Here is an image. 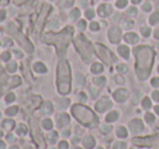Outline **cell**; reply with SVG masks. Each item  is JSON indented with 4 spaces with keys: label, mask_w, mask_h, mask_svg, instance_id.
Listing matches in <instances>:
<instances>
[{
    "label": "cell",
    "mask_w": 159,
    "mask_h": 149,
    "mask_svg": "<svg viewBox=\"0 0 159 149\" xmlns=\"http://www.w3.org/2000/svg\"><path fill=\"white\" fill-rule=\"evenodd\" d=\"M91 92H92V97H97V95L99 94V92H97V89L93 88V87H91Z\"/></svg>",
    "instance_id": "35"
},
{
    "label": "cell",
    "mask_w": 159,
    "mask_h": 149,
    "mask_svg": "<svg viewBox=\"0 0 159 149\" xmlns=\"http://www.w3.org/2000/svg\"><path fill=\"white\" fill-rule=\"evenodd\" d=\"M133 25H134L133 21H131V20H126L123 27H125V29H130V27H132Z\"/></svg>",
    "instance_id": "28"
},
{
    "label": "cell",
    "mask_w": 159,
    "mask_h": 149,
    "mask_svg": "<svg viewBox=\"0 0 159 149\" xmlns=\"http://www.w3.org/2000/svg\"><path fill=\"white\" fill-rule=\"evenodd\" d=\"M140 99H141V92H135L133 94V96H132L131 102L133 103V105H137V103H139V101H140Z\"/></svg>",
    "instance_id": "20"
},
{
    "label": "cell",
    "mask_w": 159,
    "mask_h": 149,
    "mask_svg": "<svg viewBox=\"0 0 159 149\" xmlns=\"http://www.w3.org/2000/svg\"><path fill=\"white\" fill-rule=\"evenodd\" d=\"M159 21V12H155L153 13L150 18V24H156L157 22Z\"/></svg>",
    "instance_id": "21"
},
{
    "label": "cell",
    "mask_w": 159,
    "mask_h": 149,
    "mask_svg": "<svg viewBox=\"0 0 159 149\" xmlns=\"http://www.w3.org/2000/svg\"><path fill=\"white\" fill-rule=\"evenodd\" d=\"M112 107H113L112 100L109 98H106V97L100 99V100L97 102V105H95V108H97V110L99 112H105V111H107L108 109L112 108Z\"/></svg>",
    "instance_id": "6"
},
{
    "label": "cell",
    "mask_w": 159,
    "mask_h": 149,
    "mask_svg": "<svg viewBox=\"0 0 159 149\" xmlns=\"http://www.w3.org/2000/svg\"><path fill=\"white\" fill-rule=\"evenodd\" d=\"M87 16L88 18H90V19H92V18H93L94 16V13H93V10H88L87 11Z\"/></svg>",
    "instance_id": "34"
},
{
    "label": "cell",
    "mask_w": 159,
    "mask_h": 149,
    "mask_svg": "<svg viewBox=\"0 0 159 149\" xmlns=\"http://www.w3.org/2000/svg\"><path fill=\"white\" fill-rule=\"evenodd\" d=\"M142 8H143L144 11H150V10H152V4H150V2H145Z\"/></svg>",
    "instance_id": "30"
},
{
    "label": "cell",
    "mask_w": 159,
    "mask_h": 149,
    "mask_svg": "<svg viewBox=\"0 0 159 149\" xmlns=\"http://www.w3.org/2000/svg\"><path fill=\"white\" fill-rule=\"evenodd\" d=\"M97 149H104V148H103V147H97Z\"/></svg>",
    "instance_id": "43"
},
{
    "label": "cell",
    "mask_w": 159,
    "mask_h": 149,
    "mask_svg": "<svg viewBox=\"0 0 159 149\" xmlns=\"http://www.w3.org/2000/svg\"><path fill=\"white\" fill-rule=\"evenodd\" d=\"M113 149H127V143L125 142H116L113 146Z\"/></svg>",
    "instance_id": "19"
},
{
    "label": "cell",
    "mask_w": 159,
    "mask_h": 149,
    "mask_svg": "<svg viewBox=\"0 0 159 149\" xmlns=\"http://www.w3.org/2000/svg\"><path fill=\"white\" fill-rule=\"evenodd\" d=\"M116 69H117V71H118L119 73H121V74L128 72V67H127L126 64H118Z\"/></svg>",
    "instance_id": "22"
},
{
    "label": "cell",
    "mask_w": 159,
    "mask_h": 149,
    "mask_svg": "<svg viewBox=\"0 0 159 149\" xmlns=\"http://www.w3.org/2000/svg\"><path fill=\"white\" fill-rule=\"evenodd\" d=\"M116 135L119 138H127L128 137V130L126 128L125 126H118L117 130H116Z\"/></svg>",
    "instance_id": "12"
},
{
    "label": "cell",
    "mask_w": 159,
    "mask_h": 149,
    "mask_svg": "<svg viewBox=\"0 0 159 149\" xmlns=\"http://www.w3.org/2000/svg\"><path fill=\"white\" fill-rule=\"evenodd\" d=\"M157 46H158V47H159V44H158V45H157Z\"/></svg>",
    "instance_id": "46"
},
{
    "label": "cell",
    "mask_w": 159,
    "mask_h": 149,
    "mask_svg": "<svg viewBox=\"0 0 159 149\" xmlns=\"http://www.w3.org/2000/svg\"><path fill=\"white\" fill-rule=\"evenodd\" d=\"M95 145V140L92 136H87L83 139V146L87 149H92Z\"/></svg>",
    "instance_id": "13"
},
{
    "label": "cell",
    "mask_w": 159,
    "mask_h": 149,
    "mask_svg": "<svg viewBox=\"0 0 159 149\" xmlns=\"http://www.w3.org/2000/svg\"><path fill=\"white\" fill-rule=\"evenodd\" d=\"M155 120H156V117H155V115H154L153 113L147 112V113L145 114V121H146L147 124H153L154 122H155Z\"/></svg>",
    "instance_id": "17"
},
{
    "label": "cell",
    "mask_w": 159,
    "mask_h": 149,
    "mask_svg": "<svg viewBox=\"0 0 159 149\" xmlns=\"http://www.w3.org/2000/svg\"><path fill=\"white\" fill-rule=\"evenodd\" d=\"M152 96H153V99L155 100V101L159 102V90H155V92H153Z\"/></svg>",
    "instance_id": "31"
},
{
    "label": "cell",
    "mask_w": 159,
    "mask_h": 149,
    "mask_svg": "<svg viewBox=\"0 0 159 149\" xmlns=\"http://www.w3.org/2000/svg\"><path fill=\"white\" fill-rule=\"evenodd\" d=\"M114 99L117 102H125L129 98V92L125 88H119L114 92Z\"/></svg>",
    "instance_id": "9"
},
{
    "label": "cell",
    "mask_w": 159,
    "mask_h": 149,
    "mask_svg": "<svg viewBox=\"0 0 159 149\" xmlns=\"http://www.w3.org/2000/svg\"><path fill=\"white\" fill-rule=\"evenodd\" d=\"M79 98L82 99V101H86V96H84L83 94H81V96H79Z\"/></svg>",
    "instance_id": "39"
},
{
    "label": "cell",
    "mask_w": 159,
    "mask_h": 149,
    "mask_svg": "<svg viewBox=\"0 0 159 149\" xmlns=\"http://www.w3.org/2000/svg\"><path fill=\"white\" fill-rule=\"evenodd\" d=\"M129 128L132 134H140L144 130V124L140 119H133L129 123Z\"/></svg>",
    "instance_id": "7"
},
{
    "label": "cell",
    "mask_w": 159,
    "mask_h": 149,
    "mask_svg": "<svg viewBox=\"0 0 159 149\" xmlns=\"http://www.w3.org/2000/svg\"><path fill=\"white\" fill-rule=\"evenodd\" d=\"M91 29H93V31H97V29H99V24H97V22L91 23Z\"/></svg>",
    "instance_id": "33"
},
{
    "label": "cell",
    "mask_w": 159,
    "mask_h": 149,
    "mask_svg": "<svg viewBox=\"0 0 159 149\" xmlns=\"http://www.w3.org/2000/svg\"><path fill=\"white\" fill-rule=\"evenodd\" d=\"M97 12L100 14L101 16H107L109 15L110 13L113 12V8L112 6H109V4H101L99 10H97Z\"/></svg>",
    "instance_id": "10"
},
{
    "label": "cell",
    "mask_w": 159,
    "mask_h": 149,
    "mask_svg": "<svg viewBox=\"0 0 159 149\" xmlns=\"http://www.w3.org/2000/svg\"><path fill=\"white\" fill-rule=\"evenodd\" d=\"M130 149H136V148H134V147H132V148H130Z\"/></svg>",
    "instance_id": "45"
},
{
    "label": "cell",
    "mask_w": 159,
    "mask_h": 149,
    "mask_svg": "<svg viewBox=\"0 0 159 149\" xmlns=\"http://www.w3.org/2000/svg\"><path fill=\"white\" fill-rule=\"evenodd\" d=\"M108 37L110 43H113V44L119 43L120 39H121V29H119L118 26H113L112 29H109Z\"/></svg>",
    "instance_id": "8"
},
{
    "label": "cell",
    "mask_w": 159,
    "mask_h": 149,
    "mask_svg": "<svg viewBox=\"0 0 159 149\" xmlns=\"http://www.w3.org/2000/svg\"><path fill=\"white\" fill-rule=\"evenodd\" d=\"M155 111H156V113L159 115V106H156V107H155Z\"/></svg>",
    "instance_id": "40"
},
{
    "label": "cell",
    "mask_w": 159,
    "mask_h": 149,
    "mask_svg": "<svg viewBox=\"0 0 159 149\" xmlns=\"http://www.w3.org/2000/svg\"><path fill=\"white\" fill-rule=\"evenodd\" d=\"M79 29H84V26H86V22L84 21H81L80 23H79Z\"/></svg>",
    "instance_id": "38"
},
{
    "label": "cell",
    "mask_w": 159,
    "mask_h": 149,
    "mask_svg": "<svg viewBox=\"0 0 159 149\" xmlns=\"http://www.w3.org/2000/svg\"><path fill=\"white\" fill-rule=\"evenodd\" d=\"M136 12H137V10L135 7H131V8H129L128 11H127V13H128V15H136Z\"/></svg>",
    "instance_id": "25"
},
{
    "label": "cell",
    "mask_w": 159,
    "mask_h": 149,
    "mask_svg": "<svg viewBox=\"0 0 159 149\" xmlns=\"http://www.w3.org/2000/svg\"><path fill=\"white\" fill-rule=\"evenodd\" d=\"M126 41H128L130 44H136L139 41V36L135 34V33H128L127 35L125 36Z\"/></svg>",
    "instance_id": "14"
},
{
    "label": "cell",
    "mask_w": 159,
    "mask_h": 149,
    "mask_svg": "<svg viewBox=\"0 0 159 149\" xmlns=\"http://www.w3.org/2000/svg\"><path fill=\"white\" fill-rule=\"evenodd\" d=\"M118 52L123 59H129V56H130V49H129L127 46H123V45H122V46H119Z\"/></svg>",
    "instance_id": "11"
},
{
    "label": "cell",
    "mask_w": 159,
    "mask_h": 149,
    "mask_svg": "<svg viewBox=\"0 0 159 149\" xmlns=\"http://www.w3.org/2000/svg\"><path fill=\"white\" fill-rule=\"evenodd\" d=\"M77 46L79 48V51H81L82 56L86 60H91L92 58V47L90 43H88L83 37H79L77 39Z\"/></svg>",
    "instance_id": "5"
},
{
    "label": "cell",
    "mask_w": 159,
    "mask_h": 149,
    "mask_svg": "<svg viewBox=\"0 0 159 149\" xmlns=\"http://www.w3.org/2000/svg\"><path fill=\"white\" fill-rule=\"evenodd\" d=\"M142 107H143L144 109H146V110L152 108V101H150V97H145V98L142 100Z\"/></svg>",
    "instance_id": "16"
},
{
    "label": "cell",
    "mask_w": 159,
    "mask_h": 149,
    "mask_svg": "<svg viewBox=\"0 0 159 149\" xmlns=\"http://www.w3.org/2000/svg\"><path fill=\"white\" fill-rule=\"evenodd\" d=\"M135 54V72L140 79H146L150 74L155 58V51L150 46H139L134 49Z\"/></svg>",
    "instance_id": "1"
},
{
    "label": "cell",
    "mask_w": 159,
    "mask_h": 149,
    "mask_svg": "<svg viewBox=\"0 0 159 149\" xmlns=\"http://www.w3.org/2000/svg\"><path fill=\"white\" fill-rule=\"evenodd\" d=\"M154 36H155V38L159 39V27L156 29V31H155V33H154Z\"/></svg>",
    "instance_id": "37"
},
{
    "label": "cell",
    "mask_w": 159,
    "mask_h": 149,
    "mask_svg": "<svg viewBox=\"0 0 159 149\" xmlns=\"http://www.w3.org/2000/svg\"><path fill=\"white\" fill-rule=\"evenodd\" d=\"M115 81L117 82V84H119V85L125 84V79H123L122 76H120V75H116L115 76Z\"/></svg>",
    "instance_id": "27"
},
{
    "label": "cell",
    "mask_w": 159,
    "mask_h": 149,
    "mask_svg": "<svg viewBox=\"0 0 159 149\" xmlns=\"http://www.w3.org/2000/svg\"><path fill=\"white\" fill-rule=\"evenodd\" d=\"M133 145L137 147H155L159 145V134H153L147 136H136L132 138Z\"/></svg>",
    "instance_id": "3"
},
{
    "label": "cell",
    "mask_w": 159,
    "mask_h": 149,
    "mask_svg": "<svg viewBox=\"0 0 159 149\" xmlns=\"http://www.w3.org/2000/svg\"><path fill=\"white\" fill-rule=\"evenodd\" d=\"M141 33H142V35L147 37V36L150 35V29L148 26H142L141 27Z\"/></svg>",
    "instance_id": "23"
},
{
    "label": "cell",
    "mask_w": 159,
    "mask_h": 149,
    "mask_svg": "<svg viewBox=\"0 0 159 149\" xmlns=\"http://www.w3.org/2000/svg\"><path fill=\"white\" fill-rule=\"evenodd\" d=\"M86 3H87V0H81V4H82V6H84Z\"/></svg>",
    "instance_id": "42"
},
{
    "label": "cell",
    "mask_w": 159,
    "mask_h": 149,
    "mask_svg": "<svg viewBox=\"0 0 159 149\" xmlns=\"http://www.w3.org/2000/svg\"><path fill=\"white\" fill-rule=\"evenodd\" d=\"M131 1H132L133 3H139V2H141L142 0H131Z\"/></svg>",
    "instance_id": "41"
},
{
    "label": "cell",
    "mask_w": 159,
    "mask_h": 149,
    "mask_svg": "<svg viewBox=\"0 0 159 149\" xmlns=\"http://www.w3.org/2000/svg\"><path fill=\"white\" fill-rule=\"evenodd\" d=\"M103 70H104V68L101 63H94L93 65H92V72H93V73H101Z\"/></svg>",
    "instance_id": "18"
},
{
    "label": "cell",
    "mask_w": 159,
    "mask_h": 149,
    "mask_svg": "<svg viewBox=\"0 0 159 149\" xmlns=\"http://www.w3.org/2000/svg\"><path fill=\"white\" fill-rule=\"evenodd\" d=\"M119 117V112L118 111H110L105 117V121L106 122H115V121L118 120Z\"/></svg>",
    "instance_id": "15"
},
{
    "label": "cell",
    "mask_w": 159,
    "mask_h": 149,
    "mask_svg": "<svg viewBox=\"0 0 159 149\" xmlns=\"http://www.w3.org/2000/svg\"><path fill=\"white\" fill-rule=\"evenodd\" d=\"M150 84H152V86H154V87H159V77H154V79H152Z\"/></svg>",
    "instance_id": "29"
},
{
    "label": "cell",
    "mask_w": 159,
    "mask_h": 149,
    "mask_svg": "<svg viewBox=\"0 0 159 149\" xmlns=\"http://www.w3.org/2000/svg\"><path fill=\"white\" fill-rule=\"evenodd\" d=\"M94 82L97 83V85L100 86H104L106 83V79L104 77V76H99V77H97V79H94Z\"/></svg>",
    "instance_id": "24"
},
{
    "label": "cell",
    "mask_w": 159,
    "mask_h": 149,
    "mask_svg": "<svg viewBox=\"0 0 159 149\" xmlns=\"http://www.w3.org/2000/svg\"><path fill=\"white\" fill-rule=\"evenodd\" d=\"M97 56H99L106 64H109V65H110V64L115 63L116 61H117V58H116L115 54H113L108 48H106L105 46H103V45H100V44L97 45Z\"/></svg>",
    "instance_id": "4"
},
{
    "label": "cell",
    "mask_w": 159,
    "mask_h": 149,
    "mask_svg": "<svg viewBox=\"0 0 159 149\" xmlns=\"http://www.w3.org/2000/svg\"><path fill=\"white\" fill-rule=\"evenodd\" d=\"M157 71H158V73H159V65H158V68H157Z\"/></svg>",
    "instance_id": "44"
},
{
    "label": "cell",
    "mask_w": 159,
    "mask_h": 149,
    "mask_svg": "<svg viewBox=\"0 0 159 149\" xmlns=\"http://www.w3.org/2000/svg\"><path fill=\"white\" fill-rule=\"evenodd\" d=\"M113 127L110 126V125H103V127H102V131L103 132H106V133H108V132H110L112 131Z\"/></svg>",
    "instance_id": "32"
},
{
    "label": "cell",
    "mask_w": 159,
    "mask_h": 149,
    "mask_svg": "<svg viewBox=\"0 0 159 149\" xmlns=\"http://www.w3.org/2000/svg\"><path fill=\"white\" fill-rule=\"evenodd\" d=\"M127 3H128V0H118L117 3H116V6L121 9V8H123V7L127 6Z\"/></svg>",
    "instance_id": "26"
},
{
    "label": "cell",
    "mask_w": 159,
    "mask_h": 149,
    "mask_svg": "<svg viewBox=\"0 0 159 149\" xmlns=\"http://www.w3.org/2000/svg\"><path fill=\"white\" fill-rule=\"evenodd\" d=\"M120 18H121V14H119V13H118V14H116V16H114V18H113V20H114L115 22H117V21H118Z\"/></svg>",
    "instance_id": "36"
},
{
    "label": "cell",
    "mask_w": 159,
    "mask_h": 149,
    "mask_svg": "<svg viewBox=\"0 0 159 149\" xmlns=\"http://www.w3.org/2000/svg\"><path fill=\"white\" fill-rule=\"evenodd\" d=\"M74 114L81 123L87 126H95L99 124V117L94 114L93 111L83 106H75L74 107Z\"/></svg>",
    "instance_id": "2"
}]
</instances>
